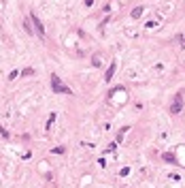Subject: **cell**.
<instances>
[{
    "mask_svg": "<svg viewBox=\"0 0 185 188\" xmlns=\"http://www.w3.org/2000/svg\"><path fill=\"white\" fill-rule=\"evenodd\" d=\"M51 90L56 92V94H70V88H66L60 81V77L58 75H51Z\"/></svg>",
    "mask_w": 185,
    "mask_h": 188,
    "instance_id": "6da1fadb",
    "label": "cell"
},
{
    "mask_svg": "<svg viewBox=\"0 0 185 188\" xmlns=\"http://www.w3.org/2000/svg\"><path fill=\"white\" fill-rule=\"evenodd\" d=\"M140 13H143V7H138L136 11H132V17H138V15H140Z\"/></svg>",
    "mask_w": 185,
    "mask_h": 188,
    "instance_id": "ba28073f",
    "label": "cell"
},
{
    "mask_svg": "<svg viewBox=\"0 0 185 188\" xmlns=\"http://www.w3.org/2000/svg\"><path fill=\"white\" fill-rule=\"evenodd\" d=\"M15 77H19V71H13V73L9 75V79H15Z\"/></svg>",
    "mask_w": 185,
    "mask_h": 188,
    "instance_id": "30bf717a",
    "label": "cell"
},
{
    "mask_svg": "<svg viewBox=\"0 0 185 188\" xmlns=\"http://www.w3.org/2000/svg\"><path fill=\"white\" fill-rule=\"evenodd\" d=\"M30 19H32V24H34V30H36V34H39L41 38H45V26L41 24V19L36 17L34 13H30Z\"/></svg>",
    "mask_w": 185,
    "mask_h": 188,
    "instance_id": "3957f363",
    "label": "cell"
},
{
    "mask_svg": "<svg viewBox=\"0 0 185 188\" xmlns=\"http://www.w3.org/2000/svg\"><path fill=\"white\" fill-rule=\"evenodd\" d=\"M168 111H170L172 115H177V113L183 111V92H179L177 96H175V101H172V105L168 107Z\"/></svg>",
    "mask_w": 185,
    "mask_h": 188,
    "instance_id": "7a4b0ae2",
    "label": "cell"
},
{
    "mask_svg": "<svg viewBox=\"0 0 185 188\" xmlns=\"http://www.w3.org/2000/svg\"><path fill=\"white\" fill-rule=\"evenodd\" d=\"M115 69H117V62H113L111 66H108V71H106V77H104V81H111V79H113V73H115Z\"/></svg>",
    "mask_w": 185,
    "mask_h": 188,
    "instance_id": "277c9868",
    "label": "cell"
},
{
    "mask_svg": "<svg viewBox=\"0 0 185 188\" xmlns=\"http://www.w3.org/2000/svg\"><path fill=\"white\" fill-rule=\"evenodd\" d=\"M21 75H26V77H28V75H34V69H24V71H21Z\"/></svg>",
    "mask_w": 185,
    "mask_h": 188,
    "instance_id": "52a82bcc",
    "label": "cell"
},
{
    "mask_svg": "<svg viewBox=\"0 0 185 188\" xmlns=\"http://www.w3.org/2000/svg\"><path fill=\"white\" fill-rule=\"evenodd\" d=\"M164 160H166V163H172V165H179V163H177V158L172 156V154H164Z\"/></svg>",
    "mask_w": 185,
    "mask_h": 188,
    "instance_id": "5b68a950",
    "label": "cell"
},
{
    "mask_svg": "<svg viewBox=\"0 0 185 188\" xmlns=\"http://www.w3.org/2000/svg\"><path fill=\"white\" fill-rule=\"evenodd\" d=\"M53 120H56V113H51V115H49V120H47V130L53 126Z\"/></svg>",
    "mask_w": 185,
    "mask_h": 188,
    "instance_id": "8992f818",
    "label": "cell"
},
{
    "mask_svg": "<svg viewBox=\"0 0 185 188\" xmlns=\"http://www.w3.org/2000/svg\"><path fill=\"white\" fill-rule=\"evenodd\" d=\"M66 152V148H53V154H64Z\"/></svg>",
    "mask_w": 185,
    "mask_h": 188,
    "instance_id": "9c48e42d",
    "label": "cell"
}]
</instances>
